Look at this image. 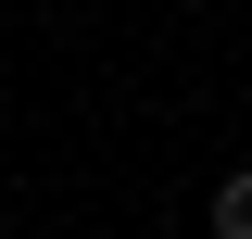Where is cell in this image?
Returning a JSON list of instances; mask_svg holds the SVG:
<instances>
[{"mask_svg":"<svg viewBox=\"0 0 252 239\" xmlns=\"http://www.w3.org/2000/svg\"><path fill=\"white\" fill-rule=\"evenodd\" d=\"M0 239H13V214H0Z\"/></svg>","mask_w":252,"mask_h":239,"instance_id":"7a4b0ae2","label":"cell"},{"mask_svg":"<svg viewBox=\"0 0 252 239\" xmlns=\"http://www.w3.org/2000/svg\"><path fill=\"white\" fill-rule=\"evenodd\" d=\"M215 239H252V164L215 177Z\"/></svg>","mask_w":252,"mask_h":239,"instance_id":"6da1fadb","label":"cell"}]
</instances>
